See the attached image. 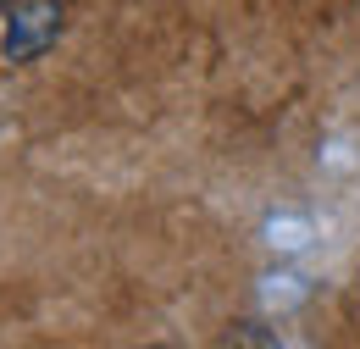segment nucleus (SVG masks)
I'll return each mask as SVG.
<instances>
[{"mask_svg": "<svg viewBox=\"0 0 360 349\" xmlns=\"http://www.w3.org/2000/svg\"><path fill=\"white\" fill-rule=\"evenodd\" d=\"M61 28H67V6L61 0H11L6 6V28H0V56L11 67H28L45 50H56Z\"/></svg>", "mask_w": 360, "mask_h": 349, "instance_id": "nucleus-1", "label": "nucleus"}]
</instances>
